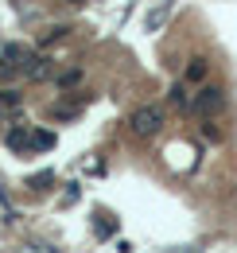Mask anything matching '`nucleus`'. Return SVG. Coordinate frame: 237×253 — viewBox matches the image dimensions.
Instances as JSON below:
<instances>
[{
  "label": "nucleus",
  "instance_id": "nucleus-8",
  "mask_svg": "<svg viewBox=\"0 0 237 253\" xmlns=\"http://www.w3.org/2000/svg\"><path fill=\"white\" fill-rule=\"evenodd\" d=\"M43 148H55V132L35 128V132H31V152H43Z\"/></svg>",
  "mask_w": 237,
  "mask_h": 253
},
{
  "label": "nucleus",
  "instance_id": "nucleus-6",
  "mask_svg": "<svg viewBox=\"0 0 237 253\" xmlns=\"http://www.w3.org/2000/svg\"><path fill=\"white\" fill-rule=\"evenodd\" d=\"M51 59L47 55H31V63H28V70H24V78H31V82H43V78H51Z\"/></svg>",
  "mask_w": 237,
  "mask_h": 253
},
{
  "label": "nucleus",
  "instance_id": "nucleus-15",
  "mask_svg": "<svg viewBox=\"0 0 237 253\" xmlns=\"http://www.w3.org/2000/svg\"><path fill=\"white\" fill-rule=\"evenodd\" d=\"M70 4H82V0H70Z\"/></svg>",
  "mask_w": 237,
  "mask_h": 253
},
{
  "label": "nucleus",
  "instance_id": "nucleus-13",
  "mask_svg": "<svg viewBox=\"0 0 237 253\" xmlns=\"http://www.w3.org/2000/svg\"><path fill=\"white\" fill-rule=\"evenodd\" d=\"M97 234H101V238L113 234V222H109V214H101V211H97Z\"/></svg>",
  "mask_w": 237,
  "mask_h": 253
},
{
  "label": "nucleus",
  "instance_id": "nucleus-1",
  "mask_svg": "<svg viewBox=\"0 0 237 253\" xmlns=\"http://www.w3.org/2000/svg\"><path fill=\"white\" fill-rule=\"evenodd\" d=\"M128 128H132L136 136H156V132L163 128V109H159V105H140V109H132Z\"/></svg>",
  "mask_w": 237,
  "mask_h": 253
},
{
  "label": "nucleus",
  "instance_id": "nucleus-5",
  "mask_svg": "<svg viewBox=\"0 0 237 253\" xmlns=\"http://www.w3.org/2000/svg\"><path fill=\"white\" fill-rule=\"evenodd\" d=\"M4 144H8L12 152H31V128L28 125H12L8 136H4Z\"/></svg>",
  "mask_w": 237,
  "mask_h": 253
},
{
  "label": "nucleus",
  "instance_id": "nucleus-10",
  "mask_svg": "<svg viewBox=\"0 0 237 253\" xmlns=\"http://www.w3.org/2000/svg\"><path fill=\"white\" fill-rule=\"evenodd\" d=\"M51 183H55V171H39V175H31V179H28L31 191H43V187H51Z\"/></svg>",
  "mask_w": 237,
  "mask_h": 253
},
{
  "label": "nucleus",
  "instance_id": "nucleus-4",
  "mask_svg": "<svg viewBox=\"0 0 237 253\" xmlns=\"http://www.w3.org/2000/svg\"><path fill=\"white\" fill-rule=\"evenodd\" d=\"M171 8H175V0H159V4H156V8L148 12V16H144V32H159V28L167 24Z\"/></svg>",
  "mask_w": 237,
  "mask_h": 253
},
{
  "label": "nucleus",
  "instance_id": "nucleus-12",
  "mask_svg": "<svg viewBox=\"0 0 237 253\" xmlns=\"http://www.w3.org/2000/svg\"><path fill=\"white\" fill-rule=\"evenodd\" d=\"M78 82H82V70H78V66H74V70H66V74L59 78V86H62V90H70V86H78Z\"/></svg>",
  "mask_w": 237,
  "mask_h": 253
},
{
  "label": "nucleus",
  "instance_id": "nucleus-2",
  "mask_svg": "<svg viewBox=\"0 0 237 253\" xmlns=\"http://www.w3.org/2000/svg\"><path fill=\"white\" fill-rule=\"evenodd\" d=\"M31 47H24V43H8L4 51H0V74L4 78H16V74H24L28 70V63H31Z\"/></svg>",
  "mask_w": 237,
  "mask_h": 253
},
{
  "label": "nucleus",
  "instance_id": "nucleus-14",
  "mask_svg": "<svg viewBox=\"0 0 237 253\" xmlns=\"http://www.w3.org/2000/svg\"><path fill=\"white\" fill-rule=\"evenodd\" d=\"M202 136H206V140H222V128H214V125L206 121V125H202Z\"/></svg>",
  "mask_w": 237,
  "mask_h": 253
},
{
  "label": "nucleus",
  "instance_id": "nucleus-11",
  "mask_svg": "<svg viewBox=\"0 0 237 253\" xmlns=\"http://www.w3.org/2000/svg\"><path fill=\"white\" fill-rule=\"evenodd\" d=\"M20 105V90H0V109H16Z\"/></svg>",
  "mask_w": 237,
  "mask_h": 253
},
{
  "label": "nucleus",
  "instance_id": "nucleus-9",
  "mask_svg": "<svg viewBox=\"0 0 237 253\" xmlns=\"http://www.w3.org/2000/svg\"><path fill=\"white\" fill-rule=\"evenodd\" d=\"M167 101H171L175 109H191V94H187V86L175 82V86H171V94H167Z\"/></svg>",
  "mask_w": 237,
  "mask_h": 253
},
{
  "label": "nucleus",
  "instance_id": "nucleus-3",
  "mask_svg": "<svg viewBox=\"0 0 237 253\" xmlns=\"http://www.w3.org/2000/svg\"><path fill=\"white\" fill-rule=\"evenodd\" d=\"M226 105V90H218V86H202L198 94L191 97V109H198L202 117H210V113H218Z\"/></svg>",
  "mask_w": 237,
  "mask_h": 253
},
{
  "label": "nucleus",
  "instance_id": "nucleus-7",
  "mask_svg": "<svg viewBox=\"0 0 237 253\" xmlns=\"http://www.w3.org/2000/svg\"><path fill=\"white\" fill-rule=\"evenodd\" d=\"M206 74H210V63L202 59V55H195V59L187 63V82H202Z\"/></svg>",
  "mask_w": 237,
  "mask_h": 253
}]
</instances>
